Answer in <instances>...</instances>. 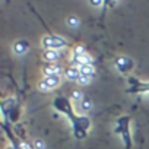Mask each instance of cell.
Instances as JSON below:
<instances>
[{
	"label": "cell",
	"mask_w": 149,
	"mask_h": 149,
	"mask_svg": "<svg viewBox=\"0 0 149 149\" xmlns=\"http://www.w3.org/2000/svg\"><path fill=\"white\" fill-rule=\"evenodd\" d=\"M79 70H81V74H85V76H94L95 74V69L92 64H84V66H79Z\"/></svg>",
	"instance_id": "ba28073f"
},
{
	"label": "cell",
	"mask_w": 149,
	"mask_h": 149,
	"mask_svg": "<svg viewBox=\"0 0 149 149\" xmlns=\"http://www.w3.org/2000/svg\"><path fill=\"white\" fill-rule=\"evenodd\" d=\"M79 104H81V105H79V108H81L84 113H88V111H91V110H92V105H94V104H92V101H91L89 98H84V100H82Z\"/></svg>",
	"instance_id": "9c48e42d"
},
{
	"label": "cell",
	"mask_w": 149,
	"mask_h": 149,
	"mask_svg": "<svg viewBox=\"0 0 149 149\" xmlns=\"http://www.w3.org/2000/svg\"><path fill=\"white\" fill-rule=\"evenodd\" d=\"M79 24H81V21H79V18H78V16L72 15V16H69V18H67V25H69L70 28H78V26H79Z\"/></svg>",
	"instance_id": "30bf717a"
},
{
	"label": "cell",
	"mask_w": 149,
	"mask_h": 149,
	"mask_svg": "<svg viewBox=\"0 0 149 149\" xmlns=\"http://www.w3.org/2000/svg\"><path fill=\"white\" fill-rule=\"evenodd\" d=\"M28 48H29V44H28V41H25V40H18V41L13 44V51H15L18 56L25 54V53L28 51Z\"/></svg>",
	"instance_id": "277c9868"
},
{
	"label": "cell",
	"mask_w": 149,
	"mask_h": 149,
	"mask_svg": "<svg viewBox=\"0 0 149 149\" xmlns=\"http://www.w3.org/2000/svg\"><path fill=\"white\" fill-rule=\"evenodd\" d=\"M60 82H61L60 76H44V79L38 82V89L40 91H50V89L57 88L60 85Z\"/></svg>",
	"instance_id": "7a4b0ae2"
},
{
	"label": "cell",
	"mask_w": 149,
	"mask_h": 149,
	"mask_svg": "<svg viewBox=\"0 0 149 149\" xmlns=\"http://www.w3.org/2000/svg\"><path fill=\"white\" fill-rule=\"evenodd\" d=\"M41 44L45 50H60L67 45V41L60 35H45L41 40Z\"/></svg>",
	"instance_id": "6da1fadb"
},
{
	"label": "cell",
	"mask_w": 149,
	"mask_h": 149,
	"mask_svg": "<svg viewBox=\"0 0 149 149\" xmlns=\"http://www.w3.org/2000/svg\"><path fill=\"white\" fill-rule=\"evenodd\" d=\"M19 149H29V146H28V143H21Z\"/></svg>",
	"instance_id": "2e32d148"
},
{
	"label": "cell",
	"mask_w": 149,
	"mask_h": 149,
	"mask_svg": "<svg viewBox=\"0 0 149 149\" xmlns=\"http://www.w3.org/2000/svg\"><path fill=\"white\" fill-rule=\"evenodd\" d=\"M72 100H73L74 102H81V101L84 100L82 92H81V91H73V92H72Z\"/></svg>",
	"instance_id": "8fae6325"
},
{
	"label": "cell",
	"mask_w": 149,
	"mask_h": 149,
	"mask_svg": "<svg viewBox=\"0 0 149 149\" xmlns=\"http://www.w3.org/2000/svg\"><path fill=\"white\" fill-rule=\"evenodd\" d=\"M116 66L118 67V70L120 72H127V70H130L132 69V61L127 58V57H120V58H117V61H116Z\"/></svg>",
	"instance_id": "8992f818"
},
{
	"label": "cell",
	"mask_w": 149,
	"mask_h": 149,
	"mask_svg": "<svg viewBox=\"0 0 149 149\" xmlns=\"http://www.w3.org/2000/svg\"><path fill=\"white\" fill-rule=\"evenodd\" d=\"M89 5H91V6H95V8H98V6H101L102 3H101V2H89Z\"/></svg>",
	"instance_id": "9a60e30c"
},
{
	"label": "cell",
	"mask_w": 149,
	"mask_h": 149,
	"mask_svg": "<svg viewBox=\"0 0 149 149\" xmlns=\"http://www.w3.org/2000/svg\"><path fill=\"white\" fill-rule=\"evenodd\" d=\"M66 78H67L69 81H79V78H81V70H79V67H78V66H72L70 69H67V70H66Z\"/></svg>",
	"instance_id": "52a82bcc"
},
{
	"label": "cell",
	"mask_w": 149,
	"mask_h": 149,
	"mask_svg": "<svg viewBox=\"0 0 149 149\" xmlns=\"http://www.w3.org/2000/svg\"><path fill=\"white\" fill-rule=\"evenodd\" d=\"M42 58H44L45 61H48L50 64H51V63H57L58 58H60V53L56 51V50H45L44 54H42Z\"/></svg>",
	"instance_id": "5b68a950"
},
{
	"label": "cell",
	"mask_w": 149,
	"mask_h": 149,
	"mask_svg": "<svg viewBox=\"0 0 149 149\" xmlns=\"http://www.w3.org/2000/svg\"><path fill=\"white\" fill-rule=\"evenodd\" d=\"M42 73H44V76H60L61 74V67L57 63H51V64H47L42 69Z\"/></svg>",
	"instance_id": "3957f363"
},
{
	"label": "cell",
	"mask_w": 149,
	"mask_h": 149,
	"mask_svg": "<svg viewBox=\"0 0 149 149\" xmlns=\"http://www.w3.org/2000/svg\"><path fill=\"white\" fill-rule=\"evenodd\" d=\"M84 54H86L84 45H76L73 48V56H84Z\"/></svg>",
	"instance_id": "7c38bea8"
},
{
	"label": "cell",
	"mask_w": 149,
	"mask_h": 149,
	"mask_svg": "<svg viewBox=\"0 0 149 149\" xmlns=\"http://www.w3.org/2000/svg\"><path fill=\"white\" fill-rule=\"evenodd\" d=\"M34 148H35V149H44L45 145H44V142H42L41 139H37V140L34 142Z\"/></svg>",
	"instance_id": "5bb4252c"
},
{
	"label": "cell",
	"mask_w": 149,
	"mask_h": 149,
	"mask_svg": "<svg viewBox=\"0 0 149 149\" xmlns=\"http://www.w3.org/2000/svg\"><path fill=\"white\" fill-rule=\"evenodd\" d=\"M6 149H13V148H12V146H8V148H6Z\"/></svg>",
	"instance_id": "e0dca14e"
},
{
	"label": "cell",
	"mask_w": 149,
	"mask_h": 149,
	"mask_svg": "<svg viewBox=\"0 0 149 149\" xmlns=\"http://www.w3.org/2000/svg\"><path fill=\"white\" fill-rule=\"evenodd\" d=\"M91 76H85V74H81V78H79V81H78V84L79 85H88L89 82H91Z\"/></svg>",
	"instance_id": "4fadbf2b"
}]
</instances>
